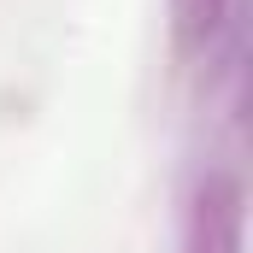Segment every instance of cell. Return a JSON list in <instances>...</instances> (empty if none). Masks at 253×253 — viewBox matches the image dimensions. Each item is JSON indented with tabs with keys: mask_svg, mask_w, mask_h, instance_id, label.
<instances>
[{
	"mask_svg": "<svg viewBox=\"0 0 253 253\" xmlns=\"http://www.w3.org/2000/svg\"><path fill=\"white\" fill-rule=\"evenodd\" d=\"M171 6V53L206 77V94L242 118L248 83V0H165Z\"/></svg>",
	"mask_w": 253,
	"mask_h": 253,
	"instance_id": "6da1fadb",
	"label": "cell"
},
{
	"mask_svg": "<svg viewBox=\"0 0 253 253\" xmlns=\"http://www.w3.org/2000/svg\"><path fill=\"white\" fill-rule=\"evenodd\" d=\"M248 189L236 165H206L183 200V253H242Z\"/></svg>",
	"mask_w": 253,
	"mask_h": 253,
	"instance_id": "7a4b0ae2",
	"label": "cell"
}]
</instances>
